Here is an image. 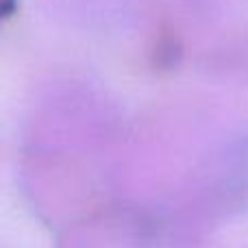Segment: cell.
Segmentation results:
<instances>
[{"label":"cell","mask_w":248,"mask_h":248,"mask_svg":"<svg viewBox=\"0 0 248 248\" xmlns=\"http://www.w3.org/2000/svg\"><path fill=\"white\" fill-rule=\"evenodd\" d=\"M0 16H2V2H0Z\"/></svg>","instance_id":"obj_1"}]
</instances>
